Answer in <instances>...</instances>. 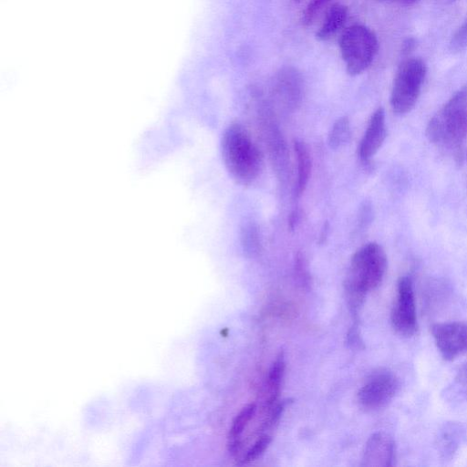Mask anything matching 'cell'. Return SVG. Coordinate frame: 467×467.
Masks as SVG:
<instances>
[{"label":"cell","mask_w":467,"mask_h":467,"mask_svg":"<svg viewBox=\"0 0 467 467\" xmlns=\"http://www.w3.org/2000/svg\"><path fill=\"white\" fill-rule=\"evenodd\" d=\"M387 270V255L377 243H368L351 257L344 290L351 313L356 316L368 292L377 288Z\"/></svg>","instance_id":"1"},{"label":"cell","mask_w":467,"mask_h":467,"mask_svg":"<svg viewBox=\"0 0 467 467\" xmlns=\"http://www.w3.org/2000/svg\"><path fill=\"white\" fill-rule=\"evenodd\" d=\"M445 396L448 399L467 400V362L457 370L451 386L445 390Z\"/></svg>","instance_id":"20"},{"label":"cell","mask_w":467,"mask_h":467,"mask_svg":"<svg viewBox=\"0 0 467 467\" xmlns=\"http://www.w3.org/2000/svg\"><path fill=\"white\" fill-rule=\"evenodd\" d=\"M429 141L458 151L467 139V83L461 87L430 119L426 128Z\"/></svg>","instance_id":"3"},{"label":"cell","mask_w":467,"mask_h":467,"mask_svg":"<svg viewBox=\"0 0 467 467\" xmlns=\"http://www.w3.org/2000/svg\"><path fill=\"white\" fill-rule=\"evenodd\" d=\"M465 436V429L460 423H446L438 436V450L442 459H451Z\"/></svg>","instance_id":"15"},{"label":"cell","mask_w":467,"mask_h":467,"mask_svg":"<svg viewBox=\"0 0 467 467\" xmlns=\"http://www.w3.org/2000/svg\"><path fill=\"white\" fill-rule=\"evenodd\" d=\"M294 1H296V2H300L301 0H294Z\"/></svg>","instance_id":"28"},{"label":"cell","mask_w":467,"mask_h":467,"mask_svg":"<svg viewBox=\"0 0 467 467\" xmlns=\"http://www.w3.org/2000/svg\"><path fill=\"white\" fill-rule=\"evenodd\" d=\"M348 7L345 5L335 3L327 10L324 19L316 33L319 41H328L337 36L344 27L348 19Z\"/></svg>","instance_id":"13"},{"label":"cell","mask_w":467,"mask_h":467,"mask_svg":"<svg viewBox=\"0 0 467 467\" xmlns=\"http://www.w3.org/2000/svg\"><path fill=\"white\" fill-rule=\"evenodd\" d=\"M378 1L394 2V3L403 5H415L417 2H419L420 0H378Z\"/></svg>","instance_id":"25"},{"label":"cell","mask_w":467,"mask_h":467,"mask_svg":"<svg viewBox=\"0 0 467 467\" xmlns=\"http://www.w3.org/2000/svg\"><path fill=\"white\" fill-rule=\"evenodd\" d=\"M258 228L254 223H247L241 230V242L244 251L250 256H254L261 250Z\"/></svg>","instance_id":"19"},{"label":"cell","mask_w":467,"mask_h":467,"mask_svg":"<svg viewBox=\"0 0 467 467\" xmlns=\"http://www.w3.org/2000/svg\"><path fill=\"white\" fill-rule=\"evenodd\" d=\"M399 379L391 371L379 369L372 373L358 392V401L367 410L388 405L399 389Z\"/></svg>","instance_id":"7"},{"label":"cell","mask_w":467,"mask_h":467,"mask_svg":"<svg viewBox=\"0 0 467 467\" xmlns=\"http://www.w3.org/2000/svg\"><path fill=\"white\" fill-rule=\"evenodd\" d=\"M285 362L284 354L283 352H280L272 364L266 379L265 398L263 401V409L265 410H269L277 400L280 393L281 382L285 373Z\"/></svg>","instance_id":"14"},{"label":"cell","mask_w":467,"mask_h":467,"mask_svg":"<svg viewBox=\"0 0 467 467\" xmlns=\"http://www.w3.org/2000/svg\"><path fill=\"white\" fill-rule=\"evenodd\" d=\"M298 219H299V213L295 211L294 213H291V215L289 217V227L291 229H294L296 223L298 222Z\"/></svg>","instance_id":"26"},{"label":"cell","mask_w":467,"mask_h":467,"mask_svg":"<svg viewBox=\"0 0 467 467\" xmlns=\"http://www.w3.org/2000/svg\"><path fill=\"white\" fill-rule=\"evenodd\" d=\"M386 136L385 112L382 108H379L371 115L359 142L358 150L359 158L364 161H368L380 149Z\"/></svg>","instance_id":"11"},{"label":"cell","mask_w":467,"mask_h":467,"mask_svg":"<svg viewBox=\"0 0 467 467\" xmlns=\"http://www.w3.org/2000/svg\"><path fill=\"white\" fill-rule=\"evenodd\" d=\"M338 43L346 69L351 76L364 72L371 65L379 49L376 34L360 24L347 27Z\"/></svg>","instance_id":"4"},{"label":"cell","mask_w":467,"mask_h":467,"mask_svg":"<svg viewBox=\"0 0 467 467\" xmlns=\"http://www.w3.org/2000/svg\"><path fill=\"white\" fill-rule=\"evenodd\" d=\"M427 74L424 61L409 57L399 66L390 92V106L399 115L410 112L415 106Z\"/></svg>","instance_id":"5"},{"label":"cell","mask_w":467,"mask_h":467,"mask_svg":"<svg viewBox=\"0 0 467 467\" xmlns=\"http://www.w3.org/2000/svg\"><path fill=\"white\" fill-rule=\"evenodd\" d=\"M256 406L254 403L244 406L242 410L234 418L232 426L230 428L228 436V449L232 453H237L241 447V436L252 420Z\"/></svg>","instance_id":"17"},{"label":"cell","mask_w":467,"mask_h":467,"mask_svg":"<svg viewBox=\"0 0 467 467\" xmlns=\"http://www.w3.org/2000/svg\"><path fill=\"white\" fill-rule=\"evenodd\" d=\"M442 1H443L444 3H452V2H454V1H456V0H442Z\"/></svg>","instance_id":"27"},{"label":"cell","mask_w":467,"mask_h":467,"mask_svg":"<svg viewBox=\"0 0 467 467\" xmlns=\"http://www.w3.org/2000/svg\"><path fill=\"white\" fill-rule=\"evenodd\" d=\"M331 1L332 0H310L302 14V25L305 26H310Z\"/></svg>","instance_id":"21"},{"label":"cell","mask_w":467,"mask_h":467,"mask_svg":"<svg viewBox=\"0 0 467 467\" xmlns=\"http://www.w3.org/2000/svg\"><path fill=\"white\" fill-rule=\"evenodd\" d=\"M265 120V137L271 163L281 179H286L289 172L288 150L278 128L269 121Z\"/></svg>","instance_id":"12"},{"label":"cell","mask_w":467,"mask_h":467,"mask_svg":"<svg viewBox=\"0 0 467 467\" xmlns=\"http://www.w3.org/2000/svg\"><path fill=\"white\" fill-rule=\"evenodd\" d=\"M394 459L395 443L388 433L378 431L368 438L362 458L363 466L389 467L393 465Z\"/></svg>","instance_id":"10"},{"label":"cell","mask_w":467,"mask_h":467,"mask_svg":"<svg viewBox=\"0 0 467 467\" xmlns=\"http://www.w3.org/2000/svg\"><path fill=\"white\" fill-rule=\"evenodd\" d=\"M390 322L395 331L403 337H412L418 331L413 283L410 276H401L398 280Z\"/></svg>","instance_id":"6"},{"label":"cell","mask_w":467,"mask_h":467,"mask_svg":"<svg viewBox=\"0 0 467 467\" xmlns=\"http://www.w3.org/2000/svg\"><path fill=\"white\" fill-rule=\"evenodd\" d=\"M295 275L298 285L303 289H309L311 285V276L307 263L301 254H297L295 258Z\"/></svg>","instance_id":"22"},{"label":"cell","mask_w":467,"mask_h":467,"mask_svg":"<svg viewBox=\"0 0 467 467\" xmlns=\"http://www.w3.org/2000/svg\"><path fill=\"white\" fill-rule=\"evenodd\" d=\"M272 439L269 435L260 436L243 458V462H251L260 457L267 449Z\"/></svg>","instance_id":"23"},{"label":"cell","mask_w":467,"mask_h":467,"mask_svg":"<svg viewBox=\"0 0 467 467\" xmlns=\"http://www.w3.org/2000/svg\"><path fill=\"white\" fill-rule=\"evenodd\" d=\"M467 47V18L455 31L451 41L450 49L453 53L461 52Z\"/></svg>","instance_id":"24"},{"label":"cell","mask_w":467,"mask_h":467,"mask_svg":"<svg viewBox=\"0 0 467 467\" xmlns=\"http://www.w3.org/2000/svg\"><path fill=\"white\" fill-rule=\"evenodd\" d=\"M221 153L230 176L239 184L253 183L263 169V154L247 130L232 123L223 133Z\"/></svg>","instance_id":"2"},{"label":"cell","mask_w":467,"mask_h":467,"mask_svg":"<svg viewBox=\"0 0 467 467\" xmlns=\"http://www.w3.org/2000/svg\"><path fill=\"white\" fill-rule=\"evenodd\" d=\"M351 136L350 123L348 117L337 119L328 133V144L333 149L346 145Z\"/></svg>","instance_id":"18"},{"label":"cell","mask_w":467,"mask_h":467,"mask_svg":"<svg viewBox=\"0 0 467 467\" xmlns=\"http://www.w3.org/2000/svg\"><path fill=\"white\" fill-rule=\"evenodd\" d=\"M273 94L284 109L295 110L301 103L303 82L300 74L292 67L281 69L273 84Z\"/></svg>","instance_id":"9"},{"label":"cell","mask_w":467,"mask_h":467,"mask_svg":"<svg viewBox=\"0 0 467 467\" xmlns=\"http://www.w3.org/2000/svg\"><path fill=\"white\" fill-rule=\"evenodd\" d=\"M435 345L445 360H453L467 353V323L452 321L431 326Z\"/></svg>","instance_id":"8"},{"label":"cell","mask_w":467,"mask_h":467,"mask_svg":"<svg viewBox=\"0 0 467 467\" xmlns=\"http://www.w3.org/2000/svg\"><path fill=\"white\" fill-rule=\"evenodd\" d=\"M294 150L297 162V178L295 187V195L301 196L306 189L312 169V159L308 148L302 140H295Z\"/></svg>","instance_id":"16"}]
</instances>
